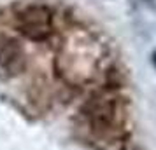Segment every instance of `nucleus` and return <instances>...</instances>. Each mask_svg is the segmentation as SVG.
Listing matches in <instances>:
<instances>
[{
  "mask_svg": "<svg viewBox=\"0 0 156 150\" xmlns=\"http://www.w3.org/2000/svg\"><path fill=\"white\" fill-rule=\"evenodd\" d=\"M93 133V143L98 150H125V108L123 98L112 91H100L83 105Z\"/></svg>",
  "mask_w": 156,
  "mask_h": 150,
  "instance_id": "1",
  "label": "nucleus"
},
{
  "mask_svg": "<svg viewBox=\"0 0 156 150\" xmlns=\"http://www.w3.org/2000/svg\"><path fill=\"white\" fill-rule=\"evenodd\" d=\"M102 49L98 42L83 32H72L56 54V70L72 86L91 82L100 68Z\"/></svg>",
  "mask_w": 156,
  "mask_h": 150,
  "instance_id": "2",
  "label": "nucleus"
},
{
  "mask_svg": "<svg viewBox=\"0 0 156 150\" xmlns=\"http://www.w3.org/2000/svg\"><path fill=\"white\" fill-rule=\"evenodd\" d=\"M14 25L23 37L32 42H44L53 35V11L46 4H28L14 16Z\"/></svg>",
  "mask_w": 156,
  "mask_h": 150,
  "instance_id": "3",
  "label": "nucleus"
},
{
  "mask_svg": "<svg viewBox=\"0 0 156 150\" xmlns=\"http://www.w3.org/2000/svg\"><path fill=\"white\" fill-rule=\"evenodd\" d=\"M25 51L21 44L12 37H0V68L11 75H16L25 68Z\"/></svg>",
  "mask_w": 156,
  "mask_h": 150,
  "instance_id": "4",
  "label": "nucleus"
},
{
  "mask_svg": "<svg viewBox=\"0 0 156 150\" xmlns=\"http://www.w3.org/2000/svg\"><path fill=\"white\" fill-rule=\"evenodd\" d=\"M154 63H156V52H154Z\"/></svg>",
  "mask_w": 156,
  "mask_h": 150,
  "instance_id": "5",
  "label": "nucleus"
}]
</instances>
